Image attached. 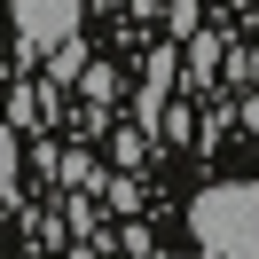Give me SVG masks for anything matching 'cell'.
I'll return each instance as SVG.
<instances>
[{
    "label": "cell",
    "mask_w": 259,
    "mask_h": 259,
    "mask_svg": "<svg viewBox=\"0 0 259 259\" xmlns=\"http://www.w3.org/2000/svg\"><path fill=\"white\" fill-rule=\"evenodd\" d=\"M189 228L212 259H259V181H220L189 204Z\"/></svg>",
    "instance_id": "cell-1"
},
{
    "label": "cell",
    "mask_w": 259,
    "mask_h": 259,
    "mask_svg": "<svg viewBox=\"0 0 259 259\" xmlns=\"http://www.w3.org/2000/svg\"><path fill=\"white\" fill-rule=\"evenodd\" d=\"M16 32L24 48H55L79 32V0H16Z\"/></svg>",
    "instance_id": "cell-2"
},
{
    "label": "cell",
    "mask_w": 259,
    "mask_h": 259,
    "mask_svg": "<svg viewBox=\"0 0 259 259\" xmlns=\"http://www.w3.org/2000/svg\"><path fill=\"white\" fill-rule=\"evenodd\" d=\"M48 79H87V39H79V32L48 48Z\"/></svg>",
    "instance_id": "cell-3"
}]
</instances>
